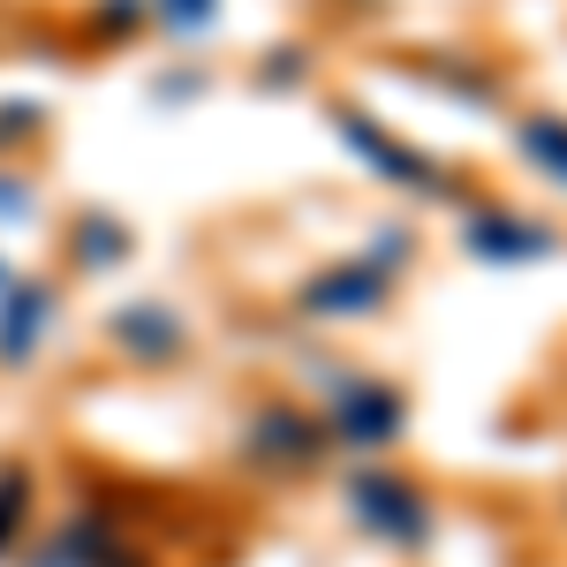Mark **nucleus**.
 <instances>
[{"label": "nucleus", "mask_w": 567, "mask_h": 567, "mask_svg": "<svg viewBox=\"0 0 567 567\" xmlns=\"http://www.w3.org/2000/svg\"><path fill=\"white\" fill-rule=\"evenodd\" d=\"M349 499H355V515H363V529H379L393 545H424V537H432V507L393 477V470H355Z\"/></svg>", "instance_id": "1"}, {"label": "nucleus", "mask_w": 567, "mask_h": 567, "mask_svg": "<svg viewBox=\"0 0 567 567\" xmlns=\"http://www.w3.org/2000/svg\"><path fill=\"white\" fill-rule=\"evenodd\" d=\"M341 432H349V439H393V432H401V393L349 386V401H341Z\"/></svg>", "instance_id": "4"}, {"label": "nucleus", "mask_w": 567, "mask_h": 567, "mask_svg": "<svg viewBox=\"0 0 567 567\" xmlns=\"http://www.w3.org/2000/svg\"><path fill=\"white\" fill-rule=\"evenodd\" d=\"M386 303V280L379 272H333L310 288V310H379Z\"/></svg>", "instance_id": "5"}, {"label": "nucleus", "mask_w": 567, "mask_h": 567, "mask_svg": "<svg viewBox=\"0 0 567 567\" xmlns=\"http://www.w3.org/2000/svg\"><path fill=\"white\" fill-rule=\"evenodd\" d=\"M515 144H523L553 182H567V122H560V114H529L523 130H515Z\"/></svg>", "instance_id": "6"}, {"label": "nucleus", "mask_w": 567, "mask_h": 567, "mask_svg": "<svg viewBox=\"0 0 567 567\" xmlns=\"http://www.w3.org/2000/svg\"><path fill=\"white\" fill-rule=\"evenodd\" d=\"M462 243L492 265H515V258H545L553 250V227H537V219H515V213H477L462 227Z\"/></svg>", "instance_id": "2"}, {"label": "nucleus", "mask_w": 567, "mask_h": 567, "mask_svg": "<svg viewBox=\"0 0 567 567\" xmlns=\"http://www.w3.org/2000/svg\"><path fill=\"white\" fill-rule=\"evenodd\" d=\"M341 136H349L355 152H371V159H379V175H386V182H409V189H446V182H439L432 167H424V159L409 152V144H386V136L371 130L363 114H341Z\"/></svg>", "instance_id": "3"}]
</instances>
